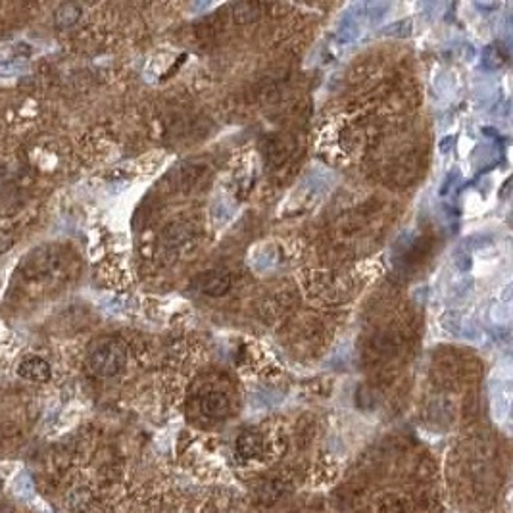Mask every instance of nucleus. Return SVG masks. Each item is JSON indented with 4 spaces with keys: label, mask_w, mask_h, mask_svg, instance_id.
Returning a JSON list of instances; mask_svg holds the SVG:
<instances>
[{
    "label": "nucleus",
    "mask_w": 513,
    "mask_h": 513,
    "mask_svg": "<svg viewBox=\"0 0 513 513\" xmlns=\"http://www.w3.org/2000/svg\"><path fill=\"white\" fill-rule=\"evenodd\" d=\"M127 362V352L119 340H102L89 354V367L99 377H114L121 371Z\"/></svg>",
    "instance_id": "nucleus-1"
},
{
    "label": "nucleus",
    "mask_w": 513,
    "mask_h": 513,
    "mask_svg": "<svg viewBox=\"0 0 513 513\" xmlns=\"http://www.w3.org/2000/svg\"><path fill=\"white\" fill-rule=\"evenodd\" d=\"M200 412L206 415L208 419H224L229 414V398L219 390H210L199 402Z\"/></svg>",
    "instance_id": "nucleus-2"
},
{
    "label": "nucleus",
    "mask_w": 513,
    "mask_h": 513,
    "mask_svg": "<svg viewBox=\"0 0 513 513\" xmlns=\"http://www.w3.org/2000/svg\"><path fill=\"white\" fill-rule=\"evenodd\" d=\"M19 377L31 382H47L50 379V365L42 358H27L17 367Z\"/></svg>",
    "instance_id": "nucleus-3"
},
{
    "label": "nucleus",
    "mask_w": 513,
    "mask_h": 513,
    "mask_svg": "<svg viewBox=\"0 0 513 513\" xmlns=\"http://www.w3.org/2000/svg\"><path fill=\"white\" fill-rule=\"evenodd\" d=\"M199 285L208 296H221L231 287V277L225 271H208L200 277Z\"/></svg>",
    "instance_id": "nucleus-4"
},
{
    "label": "nucleus",
    "mask_w": 513,
    "mask_h": 513,
    "mask_svg": "<svg viewBox=\"0 0 513 513\" xmlns=\"http://www.w3.org/2000/svg\"><path fill=\"white\" fill-rule=\"evenodd\" d=\"M81 6L79 4H74V2H66L62 4L56 12H54V25L60 31H66L69 27H74L79 17H81Z\"/></svg>",
    "instance_id": "nucleus-5"
},
{
    "label": "nucleus",
    "mask_w": 513,
    "mask_h": 513,
    "mask_svg": "<svg viewBox=\"0 0 513 513\" xmlns=\"http://www.w3.org/2000/svg\"><path fill=\"white\" fill-rule=\"evenodd\" d=\"M237 450L242 457H256L262 452V439L258 437L256 432H242L237 440Z\"/></svg>",
    "instance_id": "nucleus-6"
},
{
    "label": "nucleus",
    "mask_w": 513,
    "mask_h": 513,
    "mask_svg": "<svg viewBox=\"0 0 513 513\" xmlns=\"http://www.w3.org/2000/svg\"><path fill=\"white\" fill-rule=\"evenodd\" d=\"M262 14V4L256 2H240L233 6V17L237 24H249Z\"/></svg>",
    "instance_id": "nucleus-7"
}]
</instances>
